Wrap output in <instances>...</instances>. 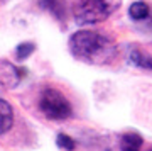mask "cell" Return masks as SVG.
Masks as SVG:
<instances>
[{
  "label": "cell",
  "mask_w": 152,
  "mask_h": 151,
  "mask_svg": "<svg viewBox=\"0 0 152 151\" xmlns=\"http://www.w3.org/2000/svg\"><path fill=\"white\" fill-rule=\"evenodd\" d=\"M34 49H36V44H34V43H22V44H19L17 49H15L17 59H20V61H22V59L29 58V56L34 53Z\"/></svg>",
  "instance_id": "30bf717a"
},
{
  "label": "cell",
  "mask_w": 152,
  "mask_h": 151,
  "mask_svg": "<svg viewBox=\"0 0 152 151\" xmlns=\"http://www.w3.org/2000/svg\"><path fill=\"white\" fill-rule=\"evenodd\" d=\"M14 124V110L9 102L0 98V136L5 134Z\"/></svg>",
  "instance_id": "8992f818"
},
{
  "label": "cell",
  "mask_w": 152,
  "mask_h": 151,
  "mask_svg": "<svg viewBox=\"0 0 152 151\" xmlns=\"http://www.w3.org/2000/svg\"><path fill=\"white\" fill-rule=\"evenodd\" d=\"M149 5H147L145 2H142V0H139V2H134L130 5V9H129V14H130V17L134 19V21H142V19H147L149 17Z\"/></svg>",
  "instance_id": "9c48e42d"
},
{
  "label": "cell",
  "mask_w": 152,
  "mask_h": 151,
  "mask_svg": "<svg viewBox=\"0 0 152 151\" xmlns=\"http://www.w3.org/2000/svg\"><path fill=\"white\" fill-rule=\"evenodd\" d=\"M39 109L48 119L63 121L73 114L69 100L56 88H46L39 98Z\"/></svg>",
  "instance_id": "3957f363"
},
{
  "label": "cell",
  "mask_w": 152,
  "mask_h": 151,
  "mask_svg": "<svg viewBox=\"0 0 152 151\" xmlns=\"http://www.w3.org/2000/svg\"><path fill=\"white\" fill-rule=\"evenodd\" d=\"M39 5L53 14L58 21H64V0H39Z\"/></svg>",
  "instance_id": "ba28073f"
},
{
  "label": "cell",
  "mask_w": 152,
  "mask_h": 151,
  "mask_svg": "<svg viewBox=\"0 0 152 151\" xmlns=\"http://www.w3.org/2000/svg\"><path fill=\"white\" fill-rule=\"evenodd\" d=\"M56 144L59 146L61 150L64 151H73L76 148V143L75 139L68 134H58V139H56Z\"/></svg>",
  "instance_id": "8fae6325"
},
{
  "label": "cell",
  "mask_w": 152,
  "mask_h": 151,
  "mask_svg": "<svg viewBox=\"0 0 152 151\" xmlns=\"http://www.w3.org/2000/svg\"><path fill=\"white\" fill-rule=\"evenodd\" d=\"M69 51L88 65H110L117 58V46L110 38L96 31H78L69 38Z\"/></svg>",
  "instance_id": "6da1fadb"
},
{
  "label": "cell",
  "mask_w": 152,
  "mask_h": 151,
  "mask_svg": "<svg viewBox=\"0 0 152 151\" xmlns=\"http://www.w3.org/2000/svg\"><path fill=\"white\" fill-rule=\"evenodd\" d=\"M120 5L122 0H73V16L80 26L98 24L108 19Z\"/></svg>",
  "instance_id": "7a4b0ae2"
},
{
  "label": "cell",
  "mask_w": 152,
  "mask_h": 151,
  "mask_svg": "<svg viewBox=\"0 0 152 151\" xmlns=\"http://www.w3.org/2000/svg\"><path fill=\"white\" fill-rule=\"evenodd\" d=\"M27 75V71L24 68H17L7 59H0V83L5 88H15L24 76Z\"/></svg>",
  "instance_id": "5b68a950"
},
{
  "label": "cell",
  "mask_w": 152,
  "mask_h": 151,
  "mask_svg": "<svg viewBox=\"0 0 152 151\" xmlns=\"http://www.w3.org/2000/svg\"><path fill=\"white\" fill-rule=\"evenodd\" d=\"M144 139L137 132H127L120 138V150L122 151H140Z\"/></svg>",
  "instance_id": "52a82bcc"
},
{
  "label": "cell",
  "mask_w": 152,
  "mask_h": 151,
  "mask_svg": "<svg viewBox=\"0 0 152 151\" xmlns=\"http://www.w3.org/2000/svg\"><path fill=\"white\" fill-rule=\"evenodd\" d=\"M127 58L130 65L152 71V44H132Z\"/></svg>",
  "instance_id": "277c9868"
}]
</instances>
